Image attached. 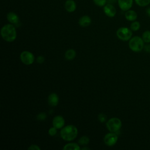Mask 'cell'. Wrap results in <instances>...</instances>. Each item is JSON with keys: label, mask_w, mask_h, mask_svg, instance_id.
Segmentation results:
<instances>
[{"label": "cell", "mask_w": 150, "mask_h": 150, "mask_svg": "<svg viewBox=\"0 0 150 150\" xmlns=\"http://www.w3.org/2000/svg\"><path fill=\"white\" fill-rule=\"evenodd\" d=\"M1 35L4 40L8 42H12L16 38V31L12 24H6L1 29Z\"/></svg>", "instance_id": "6da1fadb"}, {"label": "cell", "mask_w": 150, "mask_h": 150, "mask_svg": "<svg viewBox=\"0 0 150 150\" xmlns=\"http://www.w3.org/2000/svg\"><path fill=\"white\" fill-rule=\"evenodd\" d=\"M78 130L73 125H68L63 127L60 131V136L63 139L66 141L74 140L77 136Z\"/></svg>", "instance_id": "7a4b0ae2"}, {"label": "cell", "mask_w": 150, "mask_h": 150, "mask_svg": "<svg viewBox=\"0 0 150 150\" xmlns=\"http://www.w3.org/2000/svg\"><path fill=\"white\" fill-rule=\"evenodd\" d=\"M128 46L129 49L135 52H141L144 47V41L139 36H134L129 39Z\"/></svg>", "instance_id": "3957f363"}, {"label": "cell", "mask_w": 150, "mask_h": 150, "mask_svg": "<svg viewBox=\"0 0 150 150\" xmlns=\"http://www.w3.org/2000/svg\"><path fill=\"white\" fill-rule=\"evenodd\" d=\"M106 126L109 131L116 132L118 131L122 126V122L120 119L117 117H113L108 120Z\"/></svg>", "instance_id": "277c9868"}, {"label": "cell", "mask_w": 150, "mask_h": 150, "mask_svg": "<svg viewBox=\"0 0 150 150\" xmlns=\"http://www.w3.org/2000/svg\"><path fill=\"white\" fill-rule=\"evenodd\" d=\"M117 36L121 40L127 41L129 40L132 35V30L127 27H121L116 32Z\"/></svg>", "instance_id": "5b68a950"}, {"label": "cell", "mask_w": 150, "mask_h": 150, "mask_svg": "<svg viewBox=\"0 0 150 150\" xmlns=\"http://www.w3.org/2000/svg\"><path fill=\"white\" fill-rule=\"evenodd\" d=\"M20 59L23 64L26 65H30L34 62L35 56L30 52L25 50L21 53Z\"/></svg>", "instance_id": "8992f818"}, {"label": "cell", "mask_w": 150, "mask_h": 150, "mask_svg": "<svg viewBox=\"0 0 150 150\" xmlns=\"http://www.w3.org/2000/svg\"><path fill=\"white\" fill-rule=\"evenodd\" d=\"M118 141V136L115 132H110L105 134L104 137V142L105 144L108 146L114 145Z\"/></svg>", "instance_id": "52a82bcc"}, {"label": "cell", "mask_w": 150, "mask_h": 150, "mask_svg": "<svg viewBox=\"0 0 150 150\" xmlns=\"http://www.w3.org/2000/svg\"><path fill=\"white\" fill-rule=\"evenodd\" d=\"M119 8L123 11H127L131 8L133 5L134 0H118Z\"/></svg>", "instance_id": "ba28073f"}, {"label": "cell", "mask_w": 150, "mask_h": 150, "mask_svg": "<svg viewBox=\"0 0 150 150\" xmlns=\"http://www.w3.org/2000/svg\"><path fill=\"white\" fill-rule=\"evenodd\" d=\"M104 13L110 18H113L115 16L117 11L114 5L111 4H107L103 8Z\"/></svg>", "instance_id": "9c48e42d"}, {"label": "cell", "mask_w": 150, "mask_h": 150, "mask_svg": "<svg viewBox=\"0 0 150 150\" xmlns=\"http://www.w3.org/2000/svg\"><path fill=\"white\" fill-rule=\"evenodd\" d=\"M52 124L53 126L57 129H60L64 127L65 124V120L62 116L56 115L53 118Z\"/></svg>", "instance_id": "30bf717a"}, {"label": "cell", "mask_w": 150, "mask_h": 150, "mask_svg": "<svg viewBox=\"0 0 150 150\" xmlns=\"http://www.w3.org/2000/svg\"><path fill=\"white\" fill-rule=\"evenodd\" d=\"M59 99L57 94L54 93H52L49 95L47 98V101H48V104L51 107L56 106L59 103Z\"/></svg>", "instance_id": "8fae6325"}, {"label": "cell", "mask_w": 150, "mask_h": 150, "mask_svg": "<svg viewBox=\"0 0 150 150\" xmlns=\"http://www.w3.org/2000/svg\"><path fill=\"white\" fill-rule=\"evenodd\" d=\"M125 18L127 21L133 22L136 21V19L138 18V15L135 11L132 9H129L125 11Z\"/></svg>", "instance_id": "7c38bea8"}, {"label": "cell", "mask_w": 150, "mask_h": 150, "mask_svg": "<svg viewBox=\"0 0 150 150\" xmlns=\"http://www.w3.org/2000/svg\"><path fill=\"white\" fill-rule=\"evenodd\" d=\"M64 8L69 12H73L76 9V4L74 0H67L64 4Z\"/></svg>", "instance_id": "4fadbf2b"}, {"label": "cell", "mask_w": 150, "mask_h": 150, "mask_svg": "<svg viewBox=\"0 0 150 150\" xmlns=\"http://www.w3.org/2000/svg\"><path fill=\"white\" fill-rule=\"evenodd\" d=\"M6 18H7V20L11 23H12V24L16 25L19 22V16H18L17 14H16L13 12H9V13H8L6 15Z\"/></svg>", "instance_id": "5bb4252c"}, {"label": "cell", "mask_w": 150, "mask_h": 150, "mask_svg": "<svg viewBox=\"0 0 150 150\" xmlns=\"http://www.w3.org/2000/svg\"><path fill=\"white\" fill-rule=\"evenodd\" d=\"M91 23V19L88 15H84L80 18L79 20V24L82 27H87Z\"/></svg>", "instance_id": "9a60e30c"}, {"label": "cell", "mask_w": 150, "mask_h": 150, "mask_svg": "<svg viewBox=\"0 0 150 150\" xmlns=\"http://www.w3.org/2000/svg\"><path fill=\"white\" fill-rule=\"evenodd\" d=\"M76 51L72 49H68L67 50H66V52H65V54H64L65 58L68 60H71L74 59L76 57Z\"/></svg>", "instance_id": "2e32d148"}, {"label": "cell", "mask_w": 150, "mask_h": 150, "mask_svg": "<svg viewBox=\"0 0 150 150\" xmlns=\"http://www.w3.org/2000/svg\"><path fill=\"white\" fill-rule=\"evenodd\" d=\"M63 149L64 150H80V148L77 144L71 142L66 144L63 146Z\"/></svg>", "instance_id": "e0dca14e"}, {"label": "cell", "mask_w": 150, "mask_h": 150, "mask_svg": "<svg viewBox=\"0 0 150 150\" xmlns=\"http://www.w3.org/2000/svg\"><path fill=\"white\" fill-rule=\"evenodd\" d=\"M134 1L140 7H145L150 4V0H134Z\"/></svg>", "instance_id": "ac0fdd59"}, {"label": "cell", "mask_w": 150, "mask_h": 150, "mask_svg": "<svg viewBox=\"0 0 150 150\" xmlns=\"http://www.w3.org/2000/svg\"><path fill=\"white\" fill-rule=\"evenodd\" d=\"M140 27H141L140 23L138 21H133L131 23V25H130V29L132 31H137V30H138L139 29Z\"/></svg>", "instance_id": "d6986e66"}, {"label": "cell", "mask_w": 150, "mask_h": 150, "mask_svg": "<svg viewBox=\"0 0 150 150\" xmlns=\"http://www.w3.org/2000/svg\"><path fill=\"white\" fill-rule=\"evenodd\" d=\"M142 38L144 42L150 43V30H145L142 35Z\"/></svg>", "instance_id": "ffe728a7"}, {"label": "cell", "mask_w": 150, "mask_h": 150, "mask_svg": "<svg viewBox=\"0 0 150 150\" xmlns=\"http://www.w3.org/2000/svg\"><path fill=\"white\" fill-rule=\"evenodd\" d=\"M89 142H90V139L87 136H82L80 138V139L78 141L79 144L82 145H87L89 143Z\"/></svg>", "instance_id": "44dd1931"}, {"label": "cell", "mask_w": 150, "mask_h": 150, "mask_svg": "<svg viewBox=\"0 0 150 150\" xmlns=\"http://www.w3.org/2000/svg\"><path fill=\"white\" fill-rule=\"evenodd\" d=\"M94 3L98 6H104L106 5L107 0H93Z\"/></svg>", "instance_id": "7402d4cb"}, {"label": "cell", "mask_w": 150, "mask_h": 150, "mask_svg": "<svg viewBox=\"0 0 150 150\" xmlns=\"http://www.w3.org/2000/svg\"><path fill=\"white\" fill-rule=\"evenodd\" d=\"M57 128H55L54 127H51L49 128V131H48V133L50 136H54L56 133H57Z\"/></svg>", "instance_id": "603a6c76"}, {"label": "cell", "mask_w": 150, "mask_h": 150, "mask_svg": "<svg viewBox=\"0 0 150 150\" xmlns=\"http://www.w3.org/2000/svg\"><path fill=\"white\" fill-rule=\"evenodd\" d=\"M37 120L39 121H43L46 118V114L45 112H40L37 115Z\"/></svg>", "instance_id": "cb8c5ba5"}, {"label": "cell", "mask_w": 150, "mask_h": 150, "mask_svg": "<svg viewBox=\"0 0 150 150\" xmlns=\"http://www.w3.org/2000/svg\"><path fill=\"white\" fill-rule=\"evenodd\" d=\"M107 117L106 115L103 113H100L98 115V119L101 122H104L106 121Z\"/></svg>", "instance_id": "d4e9b609"}, {"label": "cell", "mask_w": 150, "mask_h": 150, "mask_svg": "<svg viewBox=\"0 0 150 150\" xmlns=\"http://www.w3.org/2000/svg\"><path fill=\"white\" fill-rule=\"evenodd\" d=\"M29 150H40V148L37 145H31L29 147H28V148Z\"/></svg>", "instance_id": "484cf974"}, {"label": "cell", "mask_w": 150, "mask_h": 150, "mask_svg": "<svg viewBox=\"0 0 150 150\" xmlns=\"http://www.w3.org/2000/svg\"><path fill=\"white\" fill-rule=\"evenodd\" d=\"M36 60H37V62H38V63L41 64V63H42L44 62V61H45V57H44L43 56H39L38 57Z\"/></svg>", "instance_id": "4316f807"}, {"label": "cell", "mask_w": 150, "mask_h": 150, "mask_svg": "<svg viewBox=\"0 0 150 150\" xmlns=\"http://www.w3.org/2000/svg\"><path fill=\"white\" fill-rule=\"evenodd\" d=\"M145 51L147 53H150V44H148L144 46V47Z\"/></svg>", "instance_id": "83f0119b"}, {"label": "cell", "mask_w": 150, "mask_h": 150, "mask_svg": "<svg viewBox=\"0 0 150 150\" xmlns=\"http://www.w3.org/2000/svg\"><path fill=\"white\" fill-rule=\"evenodd\" d=\"M145 12H146V15H147L148 17L150 18V6L148 7V8L146 9Z\"/></svg>", "instance_id": "f1b7e54d"}, {"label": "cell", "mask_w": 150, "mask_h": 150, "mask_svg": "<svg viewBox=\"0 0 150 150\" xmlns=\"http://www.w3.org/2000/svg\"><path fill=\"white\" fill-rule=\"evenodd\" d=\"M117 1H118V0H107V2L108 4H112L115 3Z\"/></svg>", "instance_id": "f546056e"}, {"label": "cell", "mask_w": 150, "mask_h": 150, "mask_svg": "<svg viewBox=\"0 0 150 150\" xmlns=\"http://www.w3.org/2000/svg\"><path fill=\"white\" fill-rule=\"evenodd\" d=\"M82 150H89L90 148L88 147H83L81 148Z\"/></svg>", "instance_id": "4dcf8cb0"}]
</instances>
